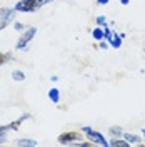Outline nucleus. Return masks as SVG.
<instances>
[{"instance_id": "f257e3e1", "label": "nucleus", "mask_w": 145, "mask_h": 147, "mask_svg": "<svg viewBox=\"0 0 145 147\" xmlns=\"http://www.w3.org/2000/svg\"><path fill=\"white\" fill-rule=\"evenodd\" d=\"M82 132L85 134V137L89 139L90 142H93L95 146H103V147H109V140L103 137L100 132L93 130L92 127H82Z\"/></svg>"}, {"instance_id": "f03ea898", "label": "nucleus", "mask_w": 145, "mask_h": 147, "mask_svg": "<svg viewBox=\"0 0 145 147\" xmlns=\"http://www.w3.org/2000/svg\"><path fill=\"white\" fill-rule=\"evenodd\" d=\"M13 17H15V10L10 9V7H2L0 9V30L10 25L13 22Z\"/></svg>"}, {"instance_id": "7ed1b4c3", "label": "nucleus", "mask_w": 145, "mask_h": 147, "mask_svg": "<svg viewBox=\"0 0 145 147\" xmlns=\"http://www.w3.org/2000/svg\"><path fill=\"white\" fill-rule=\"evenodd\" d=\"M35 34H37V28L35 27H27L25 28V32L22 34V37L18 38V42H17V50H23L25 47L28 45V42L35 37Z\"/></svg>"}, {"instance_id": "20e7f679", "label": "nucleus", "mask_w": 145, "mask_h": 147, "mask_svg": "<svg viewBox=\"0 0 145 147\" xmlns=\"http://www.w3.org/2000/svg\"><path fill=\"white\" fill-rule=\"evenodd\" d=\"M82 137H83V136H82L80 132H64V134L58 136V142L70 146V144L77 142V140H82Z\"/></svg>"}, {"instance_id": "39448f33", "label": "nucleus", "mask_w": 145, "mask_h": 147, "mask_svg": "<svg viewBox=\"0 0 145 147\" xmlns=\"http://www.w3.org/2000/svg\"><path fill=\"white\" fill-rule=\"evenodd\" d=\"M13 10H15V12H23V13H27V12H34V10H35V5H34L32 0H18L17 3L13 5Z\"/></svg>"}, {"instance_id": "423d86ee", "label": "nucleus", "mask_w": 145, "mask_h": 147, "mask_svg": "<svg viewBox=\"0 0 145 147\" xmlns=\"http://www.w3.org/2000/svg\"><path fill=\"white\" fill-rule=\"evenodd\" d=\"M17 146L18 147H37L38 146V142L34 140V139H18Z\"/></svg>"}, {"instance_id": "0eeeda50", "label": "nucleus", "mask_w": 145, "mask_h": 147, "mask_svg": "<svg viewBox=\"0 0 145 147\" xmlns=\"http://www.w3.org/2000/svg\"><path fill=\"white\" fill-rule=\"evenodd\" d=\"M122 136H124V139L127 140L128 144L140 146V142H142V140H140V137H138V136H135V134H122Z\"/></svg>"}, {"instance_id": "6e6552de", "label": "nucleus", "mask_w": 145, "mask_h": 147, "mask_svg": "<svg viewBox=\"0 0 145 147\" xmlns=\"http://www.w3.org/2000/svg\"><path fill=\"white\" fill-rule=\"evenodd\" d=\"M109 146H112V147H130V144H128L125 139L115 137L113 140H110V142H109Z\"/></svg>"}, {"instance_id": "1a4fd4ad", "label": "nucleus", "mask_w": 145, "mask_h": 147, "mask_svg": "<svg viewBox=\"0 0 145 147\" xmlns=\"http://www.w3.org/2000/svg\"><path fill=\"white\" fill-rule=\"evenodd\" d=\"M48 99L54 104H58V100H60V90L58 89H50L48 90Z\"/></svg>"}, {"instance_id": "9d476101", "label": "nucleus", "mask_w": 145, "mask_h": 147, "mask_svg": "<svg viewBox=\"0 0 145 147\" xmlns=\"http://www.w3.org/2000/svg\"><path fill=\"white\" fill-rule=\"evenodd\" d=\"M28 117H30L28 114H23V115H22L20 119H17L15 122H12V124H9V127H10V129H13V130H17V129L20 127V124H22V122H23L25 119H28Z\"/></svg>"}, {"instance_id": "9b49d317", "label": "nucleus", "mask_w": 145, "mask_h": 147, "mask_svg": "<svg viewBox=\"0 0 145 147\" xmlns=\"http://www.w3.org/2000/svg\"><path fill=\"white\" fill-rule=\"evenodd\" d=\"M12 79H13L15 82H23V80H25V74L20 72V70H13V72H12Z\"/></svg>"}, {"instance_id": "f8f14e48", "label": "nucleus", "mask_w": 145, "mask_h": 147, "mask_svg": "<svg viewBox=\"0 0 145 147\" xmlns=\"http://www.w3.org/2000/svg\"><path fill=\"white\" fill-rule=\"evenodd\" d=\"M92 35H93V38L95 40H103V28H100V27H97V28H93L92 30Z\"/></svg>"}, {"instance_id": "ddd939ff", "label": "nucleus", "mask_w": 145, "mask_h": 147, "mask_svg": "<svg viewBox=\"0 0 145 147\" xmlns=\"http://www.w3.org/2000/svg\"><path fill=\"white\" fill-rule=\"evenodd\" d=\"M109 134L110 136H113V137H120L124 132H122V127H120V125H113V127L109 129Z\"/></svg>"}, {"instance_id": "4468645a", "label": "nucleus", "mask_w": 145, "mask_h": 147, "mask_svg": "<svg viewBox=\"0 0 145 147\" xmlns=\"http://www.w3.org/2000/svg\"><path fill=\"white\" fill-rule=\"evenodd\" d=\"M34 2V5H35V10L42 9V7H45V5H48V3H52L54 0H32Z\"/></svg>"}, {"instance_id": "2eb2a0df", "label": "nucleus", "mask_w": 145, "mask_h": 147, "mask_svg": "<svg viewBox=\"0 0 145 147\" xmlns=\"http://www.w3.org/2000/svg\"><path fill=\"white\" fill-rule=\"evenodd\" d=\"M7 130H10L9 125H0V144L5 142V136H7Z\"/></svg>"}, {"instance_id": "dca6fc26", "label": "nucleus", "mask_w": 145, "mask_h": 147, "mask_svg": "<svg viewBox=\"0 0 145 147\" xmlns=\"http://www.w3.org/2000/svg\"><path fill=\"white\" fill-rule=\"evenodd\" d=\"M12 59H13V55H12V54H0V65L7 64V62L12 60Z\"/></svg>"}, {"instance_id": "f3484780", "label": "nucleus", "mask_w": 145, "mask_h": 147, "mask_svg": "<svg viewBox=\"0 0 145 147\" xmlns=\"http://www.w3.org/2000/svg\"><path fill=\"white\" fill-rule=\"evenodd\" d=\"M97 24H99V25H103V27H105V25H107V20H105V17L99 15V17H97Z\"/></svg>"}, {"instance_id": "a211bd4d", "label": "nucleus", "mask_w": 145, "mask_h": 147, "mask_svg": "<svg viewBox=\"0 0 145 147\" xmlns=\"http://www.w3.org/2000/svg\"><path fill=\"white\" fill-rule=\"evenodd\" d=\"M15 28L17 30H25L27 27H23V24H20V22H15Z\"/></svg>"}, {"instance_id": "6ab92c4d", "label": "nucleus", "mask_w": 145, "mask_h": 147, "mask_svg": "<svg viewBox=\"0 0 145 147\" xmlns=\"http://www.w3.org/2000/svg\"><path fill=\"white\" fill-rule=\"evenodd\" d=\"M97 3L99 5H105V3H109V0H97Z\"/></svg>"}, {"instance_id": "aec40b11", "label": "nucleus", "mask_w": 145, "mask_h": 147, "mask_svg": "<svg viewBox=\"0 0 145 147\" xmlns=\"http://www.w3.org/2000/svg\"><path fill=\"white\" fill-rule=\"evenodd\" d=\"M100 49H107V44H105V42H102V40H100Z\"/></svg>"}, {"instance_id": "412c9836", "label": "nucleus", "mask_w": 145, "mask_h": 147, "mask_svg": "<svg viewBox=\"0 0 145 147\" xmlns=\"http://www.w3.org/2000/svg\"><path fill=\"white\" fill-rule=\"evenodd\" d=\"M122 2V5H128V0H120Z\"/></svg>"}]
</instances>
